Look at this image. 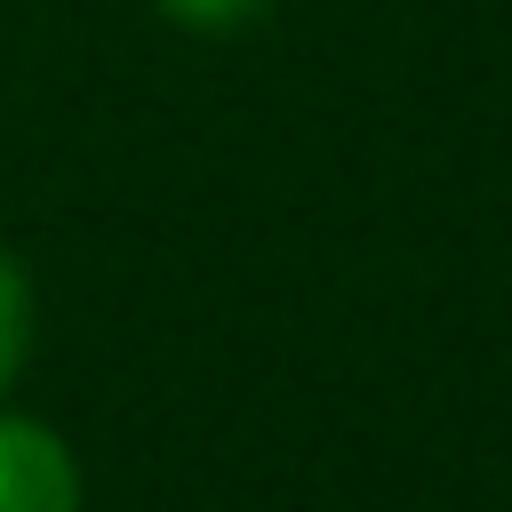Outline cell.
I'll list each match as a JSON object with an SVG mask.
<instances>
[{
    "mask_svg": "<svg viewBox=\"0 0 512 512\" xmlns=\"http://www.w3.org/2000/svg\"><path fill=\"white\" fill-rule=\"evenodd\" d=\"M0 512H88V472L72 440L16 408H0Z\"/></svg>",
    "mask_w": 512,
    "mask_h": 512,
    "instance_id": "1",
    "label": "cell"
},
{
    "mask_svg": "<svg viewBox=\"0 0 512 512\" xmlns=\"http://www.w3.org/2000/svg\"><path fill=\"white\" fill-rule=\"evenodd\" d=\"M24 352H32V280H24V264L0 248V400H8L16 368H24Z\"/></svg>",
    "mask_w": 512,
    "mask_h": 512,
    "instance_id": "2",
    "label": "cell"
},
{
    "mask_svg": "<svg viewBox=\"0 0 512 512\" xmlns=\"http://www.w3.org/2000/svg\"><path fill=\"white\" fill-rule=\"evenodd\" d=\"M168 24H184V32H240V24H256L272 0H152Z\"/></svg>",
    "mask_w": 512,
    "mask_h": 512,
    "instance_id": "3",
    "label": "cell"
}]
</instances>
